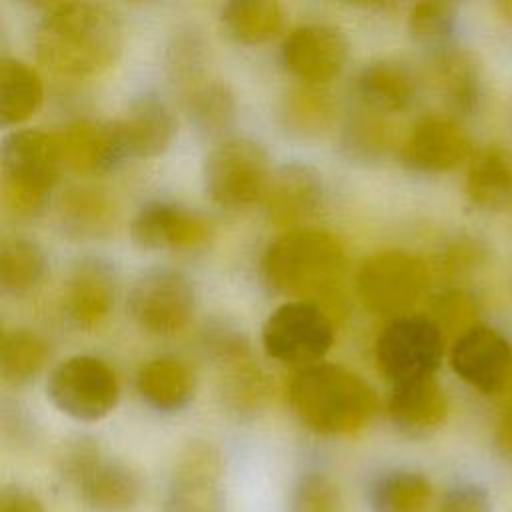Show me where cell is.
Masks as SVG:
<instances>
[{
	"mask_svg": "<svg viewBox=\"0 0 512 512\" xmlns=\"http://www.w3.org/2000/svg\"><path fill=\"white\" fill-rule=\"evenodd\" d=\"M120 18L92 2H58L40 18L34 32L38 60L56 74L72 78L98 76L122 50Z\"/></svg>",
	"mask_w": 512,
	"mask_h": 512,
	"instance_id": "cell-1",
	"label": "cell"
},
{
	"mask_svg": "<svg viewBox=\"0 0 512 512\" xmlns=\"http://www.w3.org/2000/svg\"><path fill=\"white\" fill-rule=\"evenodd\" d=\"M288 398L302 424L326 436L362 430L378 408V396L368 382L336 364L300 370L290 382Z\"/></svg>",
	"mask_w": 512,
	"mask_h": 512,
	"instance_id": "cell-2",
	"label": "cell"
},
{
	"mask_svg": "<svg viewBox=\"0 0 512 512\" xmlns=\"http://www.w3.org/2000/svg\"><path fill=\"white\" fill-rule=\"evenodd\" d=\"M346 266L342 244L322 230H290L264 254L266 282L280 294L318 298L332 292Z\"/></svg>",
	"mask_w": 512,
	"mask_h": 512,
	"instance_id": "cell-3",
	"label": "cell"
},
{
	"mask_svg": "<svg viewBox=\"0 0 512 512\" xmlns=\"http://www.w3.org/2000/svg\"><path fill=\"white\" fill-rule=\"evenodd\" d=\"M64 166L56 134L12 132L2 146V198L16 216L42 210Z\"/></svg>",
	"mask_w": 512,
	"mask_h": 512,
	"instance_id": "cell-4",
	"label": "cell"
},
{
	"mask_svg": "<svg viewBox=\"0 0 512 512\" xmlns=\"http://www.w3.org/2000/svg\"><path fill=\"white\" fill-rule=\"evenodd\" d=\"M168 68L186 114L202 132L216 136L232 126L236 114L234 94L222 78L206 68L204 44L196 34L184 32L174 38Z\"/></svg>",
	"mask_w": 512,
	"mask_h": 512,
	"instance_id": "cell-5",
	"label": "cell"
},
{
	"mask_svg": "<svg viewBox=\"0 0 512 512\" xmlns=\"http://www.w3.org/2000/svg\"><path fill=\"white\" fill-rule=\"evenodd\" d=\"M428 284L424 260L404 250L376 252L358 270V294L364 306L392 320L406 316L422 300Z\"/></svg>",
	"mask_w": 512,
	"mask_h": 512,
	"instance_id": "cell-6",
	"label": "cell"
},
{
	"mask_svg": "<svg viewBox=\"0 0 512 512\" xmlns=\"http://www.w3.org/2000/svg\"><path fill=\"white\" fill-rule=\"evenodd\" d=\"M270 180L268 156L252 140H224L204 160L206 192L212 202L224 208H240L264 200Z\"/></svg>",
	"mask_w": 512,
	"mask_h": 512,
	"instance_id": "cell-7",
	"label": "cell"
},
{
	"mask_svg": "<svg viewBox=\"0 0 512 512\" xmlns=\"http://www.w3.org/2000/svg\"><path fill=\"white\" fill-rule=\"evenodd\" d=\"M444 354V336L428 316L406 314L384 326L376 342V362L396 384L432 378Z\"/></svg>",
	"mask_w": 512,
	"mask_h": 512,
	"instance_id": "cell-8",
	"label": "cell"
},
{
	"mask_svg": "<svg viewBox=\"0 0 512 512\" xmlns=\"http://www.w3.org/2000/svg\"><path fill=\"white\" fill-rule=\"evenodd\" d=\"M332 340L330 316L310 300L276 308L262 330L264 350L284 364L312 366L330 350Z\"/></svg>",
	"mask_w": 512,
	"mask_h": 512,
	"instance_id": "cell-9",
	"label": "cell"
},
{
	"mask_svg": "<svg viewBox=\"0 0 512 512\" xmlns=\"http://www.w3.org/2000/svg\"><path fill=\"white\" fill-rule=\"evenodd\" d=\"M118 392L114 370L94 356H72L64 360L48 380L52 404L82 422H94L112 412Z\"/></svg>",
	"mask_w": 512,
	"mask_h": 512,
	"instance_id": "cell-10",
	"label": "cell"
},
{
	"mask_svg": "<svg viewBox=\"0 0 512 512\" xmlns=\"http://www.w3.org/2000/svg\"><path fill=\"white\" fill-rule=\"evenodd\" d=\"M128 310L144 332L172 336L182 332L192 320L194 288L176 270H152L134 282Z\"/></svg>",
	"mask_w": 512,
	"mask_h": 512,
	"instance_id": "cell-11",
	"label": "cell"
},
{
	"mask_svg": "<svg viewBox=\"0 0 512 512\" xmlns=\"http://www.w3.org/2000/svg\"><path fill=\"white\" fill-rule=\"evenodd\" d=\"M450 366L466 384L486 396L512 392V344L490 326L476 324L454 338Z\"/></svg>",
	"mask_w": 512,
	"mask_h": 512,
	"instance_id": "cell-12",
	"label": "cell"
},
{
	"mask_svg": "<svg viewBox=\"0 0 512 512\" xmlns=\"http://www.w3.org/2000/svg\"><path fill=\"white\" fill-rule=\"evenodd\" d=\"M222 476L224 460L214 444H186L170 478L166 512H224Z\"/></svg>",
	"mask_w": 512,
	"mask_h": 512,
	"instance_id": "cell-13",
	"label": "cell"
},
{
	"mask_svg": "<svg viewBox=\"0 0 512 512\" xmlns=\"http://www.w3.org/2000/svg\"><path fill=\"white\" fill-rule=\"evenodd\" d=\"M208 348L228 408L238 414L258 410L266 398V378L254 360L250 344L236 332L216 330L208 336Z\"/></svg>",
	"mask_w": 512,
	"mask_h": 512,
	"instance_id": "cell-14",
	"label": "cell"
},
{
	"mask_svg": "<svg viewBox=\"0 0 512 512\" xmlns=\"http://www.w3.org/2000/svg\"><path fill=\"white\" fill-rule=\"evenodd\" d=\"M472 154V138L450 116L430 114L420 118L402 144V162L428 174L450 172Z\"/></svg>",
	"mask_w": 512,
	"mask_h": 512,
	"instance_id": "cell-15",
	"label": "cell"
},
{
	"mask_svg": "<svg viewBox=\"0 0 512 512\" xmlns=\"http://www.w3.org/2000/svg\"><path fill=\"white\" fill-rule=\"evenodd\" d=\"M348 56V42L328 24L296 26L282 44L286 68L304 84H326L340 74Z\"/></svg>",
	"mask_w": 512,
	"mask_h": 512,
	"instance_id": "cell-16",
	"label": "cell"
},
{
	"mask_svg": "<svg viewBox=\"0 0 512 512\" xmlns=\"http://www.w3.org/2000/svg\"><path fill=\"white\" fill-rule=\"evenodd\" d=\"M132 240L142 248L192 250L210 240V224L202 216L166 202L144 206L132 220Z\"/></svg>",
	"mask_w": 512,
	"mask_h": 512,
	"instance_id": "cell-17",
	"label": "cell"
},
{
	"mask_svg": "<svg viewBox=\"0 0 512 512\" xmlns=\"http://www.w3.org/2000/svg\"><path fill=\"white\" fill-rule=\"evenodd\" d=\"M324 196L322 176L304 164H288L272 174L264 196L266 216L274 226L288 228L308 220Z\"/></svg>",
	"mask_w": 512,
	"mask_h": 512,
	"instance_id": "cell-18",
	"label": "cell"
},
{
	"mask_svg": "<svg viewBox=\"0 0 512 512\" xmlns=\"http://www.w3.org/2000/svg\"><path fill=\"white\" fill-rule=\"evenodd\" d=\"M124 156L154 158L168 150L176 134L170 108L156 96L134 98L124 114L114 120Z\"/></svg>",
	"mask_w": 512,
	"mask_h": 512,
	"instance_id": "cell-19",
	"label": "cell"
},
{
	"mask_svg": "<svg viewBox=\"0 0 512 512\" xmlns=\"http://www.w3.org/2000/svg\"><path fill=\"white\" fill-rule=\"evenodd\" d=\"M116 298V280L102 260L78 262L64 284V308L70 320L80 328L100 326Z\"/></svg>",
	"mask_w": 512,
	"mask_h": 512,
	"instance_id": "cell-20",
	"label": "cell"
},
{
	"mask_svg": "<svg viewBox=\"0 0 512 512\" xmlns=\"http://www.w3.org/2000/svg\"><path fill=\"white\" fill-rule=\"evenodd\" d=\"M432 88L458 112H472L482 92V68L478 56L454 44H440L428 60Z\"/></svg>",
	"mask_w": 512,
	"mask_h": 512,
	"instance_id": "cell-21",
	"label": "cell"
},
{
	"mask_svg": "<svg viewBox=\"0 0 512 512\" xmlns=\"http://www.w3.org/2000/svg\"><path fill=\"white\" fill-rule=\"evenodd\" d=\"M64 166L76 174H94L124 158L114 122L76 120L56 134Z\"/></svg>",
	"mask_w": 512,
	"mask_h": 512,
	"instance_id": "cell-22",
	"label": "cell"
},
{
	"mask_svg": "<svg viewBox=\"0 0 512 512\" xmlns=\"http://www.w3.org/2000/svg\"><path fill=\"white\" fill-rule=\"evenodd\" d=\"M386 410L400 430L424 434L444 422L448 414V398L432 376L392 386Z\"/></svg>",
	"mask_w": 512,
	"mask_h": 512,
	"instance_id": "cell-23",
	"label": "cell"
},
{
	"mask_svg": "<svg viewBox=\"0 0 512 512\" xmlns=\"http://www.w3.org/2000/svg\"><path fill=\"white\" fill-rule=\"evenodd\" d=\"M466 194L474 206L488 212H512V150L488 146L468 168Z\"/></svg>",
	"mask_w": 512,
	"mask_h": 512,
	"instance_id": "cell-24",
	"label": "cell"
},
{
	"mask_svg": "<svg viewBox=\"0 0 512 512\" xmlns=\"http://www.w3.org/2000/svg\"><path fill=\"white\" fill-rule=\"evenodd\" d=\"M78 496L90 512H130L140 498V480L122 462L102 458L78 486Z\"/></svg>",
	"mask_w": 512,
	"mask_h": 512,
	"instance_id": "cell-25",
	"label": "cell"
},
{
	"mask_svg": "<svg viewBox=\"0 0 512 512\" xmlns=\"http://www.w3.org/2000/svg\"><path fill=\"white\" fill-rule=\"evenodd\" d=\"M278 114L290 134L298 138H320L334 128L338 104L322 86L304 84L282 96Z\"/></svg>",
	"mask_w": 512,
	"mask_h": 512,
	"instance_id": "cell-26",
	"label": "cell"
},
{
	"mask_svg": "<svg viewBox=\"0 0 512 512\" xmlns=\"http://www.w3.org/2000/svg\"><path fill=\"white\" fill-rule=\"evenodd\" d=\"M194 372L178 358H156L146 362L138 376L140 396L156 410L174 412L184 408L194 396Z\"/></svg>",
	"mask_w": 512,
	"mask_h": 512,
	"instance_id": "cell-27",
	"label": "cell"
},
{
	"mask_svg": "<svg viewBox=\"0 0 512 512\" xmlns=\"http://www.w3.org/2000/svg\"><path fill=\"white\" fill-rule=\"evenodd\" d=\"M62 226L76 238H102L116 222L112 196L96 186H72L60 196L58 204Z\"/></svg>",
	"mask_w": 512,
	"mask_h": 512,
	"instance_id": "cell-28",
	"label": "cell"
},
{
	"mask_svg": "<svg viewBox=\"0 0 512 512\" xmlns=\"http://www.w3.org/2000/svg\"><path fill=\"white\" fill-rule=\"evenodd\" d=\"M356 86L362 102L374 112H400L410 106L416 92L410 70L394 60L370 62Z\"/></svg>",
	"mask_w": 512,
	"mask_h": 512,
	"instance_id": "cell-29",
	"label": "cell"
},
{
	"mask_svg": "<svg viewBox=\"0 0 512 512\" xmlns=\"http://www.w3.org/2000/svg\"><path fill=\"white\" fill-rule=\"evenodd\" d=\"M42 102V80L34 68L16 58L0 62V122L4 126L28 120Z\"/></svg>",
	"mask_w": 512,
	"mask_h": 512,
	"instance_id": "cell-30",
	"label": "cell"
},
{
	"mask_svg": "<svg viewBox=\"0 0 512 512\" xmlns=\"http://www.w3.org/2000/svg\"><path fill=\"white\" fill-rule=\"evenodd\" d=\"M282 6L274 0H234L222 8L224 32L238 44H260L282 28Z\"/></svg>",
	"mask_w": 512,
	"mask_h": 512,
	"instance_id": "cell-31",
	"label": "cell"
},
{
	"mask_svg": "<svg viewBox=\"0 0 512 512\" xmlns=\"http://www.w3.org/2000/svg\"><path fill=\"white\" fill-rule=\"evenodd\" d=\"M432 484L420 472L394 470L370 486V506L374 512H428Z\"/></svg>",
	"mask_w": 512,
	"mask_h": 512,
	"instance_id": "cell-32",
	"label": "cell"
},
{
	"mask_svg": "<svg viewBox=\"0 0 512 512\" xmlns=\"http://www.w3.org/2000/svg\"><path fill=\"white\" fill-rule=\"evenodd\" d=\"M46 272L42 248L26 236H8L0 244V282L10 292L34 288Z\"/></svg>",
	"mask_w": 512,
	"mask_h": 512,
	"instance_id": "cell-33",
	"label": "cell"
},
{
	"mask_svg": "<svg viewBox=\"0 0 512 512\" xmlns=\"http://www.w3.org/2000/svg\"><path fill=\"white\" fill-rule=\"evenodd\" d=\"M48 358L46 342L28 330H10L0 342V372L10 384H24L34 378Z\"/></svg>",
	"mask_w": 512,
	"mask_h": 512,
	"instance_id": "cell-34",
	"label": "cell"
},
{
	"mask_svg": "<svg viewBox=\"0 0 512 512\" xmlns=\"http://www.w3.org/2000/svg\"><path fill=\"white\" fill-rule=\"evenodd\" d=\"M344 146L356 158H380L392 146V128L378 112L356 114L344 130Z\"/></svg>",
	"mask_w": 512,
	"mask_h": 512,
	"instance_id": "cell-35",
	"label": "cell"
},
{
	"mask_svg": "<svg viewBox=\"0 0 512 512\" xmlns=\"http://www.w3.org/2000/svg\"><path fill=\"white\" fill-rule=\"evenodd\" d=\"M102 458L104 454L96 440L86 436H76L62 444L56 458V470L68 486L78 490V486L84 482V478L96 468V464Z\"/></svg>",
	"mask_w": 512,
	"mask_h": 512,
	"instance_id": "cell-36",
	"label": "cell"
},
{
	"mask_svg": "<svg viewBox=\"0 0 512 512\" xmlns=\"http://www.w3.org/2000/svg\"><path fill=\"white\" fill-rule=\"evenodd\" d=\"M476 314V302L470 294H466L464 290H448L434 300L432 316L428 318L438 326L442 336L456 334L458 338L468 328L476 326Z\"/></svg>",
	"mask_w": 512,
	"mask_h": 512,
	"instance_id": "cell-37",
	"label": "cell"
},
{
	"mask_svg": "<svg viewBox=\"0 0 512 512\" xmlns=\"http://www.w3.org/2000/svg\"><path fill=\"white\" fill-rule=\"evenodd\" d=\"M456 22V6L450 2H420L408 16L410 32L424 42H444Z\"/></svg>",
	"mask_w": 512,
	"mask_h": 512,
	"instance_id": "cell-38",
	"label": "cell"
},
{
	"mask_svg": "<svg viewBox=\"0 0 512 512\" xmlns=\"http://www.w3.org/2000/svg\"><path fill=\"white\" fill-rule=\"evenodd\" d=\"M292 512H340V490L322 472L304 474L292 494Z\"/></svg>",
	"mask_w": 512,
	"mask_h": 512,
	"instance_id": "cell-39",
	"label": "cell"
},
{
	"mask_svg": "<svg viewBox=\"0 0 512 512\" xmlns=\"http://www.w3.org/2000/svg\"><path fill=\"white\" fill-rule=\"evenodd\" d=\"M486 260V248L476 238H460L446 252V270L452 276H462L476 270Z\"/></svg>",
	"mask_w": 512,
	"mask_h": 512,
	"instance_id": "cell-40",
	"label": "cell"
},
{
	"mask_svg": "<svg viewBox=\"0 0 512 512\" xmlns=\"http://www.w3.org/2000/svg\"><path fill=\"white\" fill-rule=\"evenodd\" d=\"M440 512H490V498L482 486L460 484L446 492Z\"/></svg>",
	"mask_w": 512,
	"mask_h": 512,
	"instance_id": "cell-41",
	"label": "cell"
},
{
	"mask_svg": "<svg viewBox=\"0 0 512 512\" xmlns=\"http://www.w3.org/2000/svg\"><path fill=\"white\" fill-rule=\"evenodd\" d=\"M0 512H44V506L26 488L6 486L0 492Z\"/></svg>",
	"mask_w": 512,
	"mask_h": 512,
	"instance_id": "cell-42",
	"label": "cell"
},
{
	"mask_svg": "<svg viewBox=\"0 0 512 512\" xmlns=\"http://www.w3.org/2000/svg\"><path fill=\"white\" fill-rule=\"evenodd\" d=\"M496 442L500 450L512 458V404L500 414L496 424Z\"/></svg>",
	"mask_w": 512,
	"mask_h": 512,
	"instance_id": "cell-43",
	"label": "cell"
},
{
	"mask_svg": "<svg viewBox=\"0 0 512 512\" xmlns=\"http://www.w3.org/2000/svg\"><path fill=\"white\" fill-rule=\"evenodd\" d=\"M496 10H498L500 18L512 26V0H500V2H496Z\"/></svg>",
	"mask_w": 512,
	"mask_h": 512,
	"instance_id": "cell-44",
	"label": "cell"
}]
</instances>
